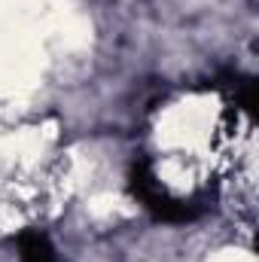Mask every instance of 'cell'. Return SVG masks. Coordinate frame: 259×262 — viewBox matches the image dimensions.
Wrapping results in <instances>:
<instances>
[{
    "mask_svg": "<svg viewBox=\"0 0 259 262\" xmlns=\"http://www.w3.org/2000/svg\"><path fill=\"white\" fill-rule=\"evenodd\" d=\"M131 192L143 201V207L159 223H189V220L198 216V207L180 201V198H171L159 186V180L153 177V171H149L146 162H137L131 168Z\"/></svg>",
    "mask_w": 259,
    "mask_h": 262,
    "instance_id": "cell-1",
    "label": "cell"
},
{
    "mask_svg": "<svg viewBox=\"0 0 259 262\" xmlns=\"http://www.w3.org/2000/svg\"><path fill=\"white\" fill-rule=\"evenodd\" d=\"M15 244H18V256H21V262H58L52 244H49V238H46L43 232H37V229L21 232Z\"/></svg>",
    "mask_w": 259,
    "mask_h": 262,
    "instance_id": "cell-2",
    "label": "cell"
}]
</instances>
